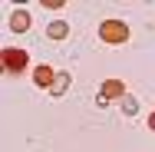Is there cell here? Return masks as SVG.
<instances>
[{
	"mask_svg": "<svg viewBox=\"0 0 155 152\" xmlns=\"http://www.w3.org/2000/svg\"><path fill=\"white\" fill-rule=\"evenodd\" d=\"M99 40L102 43H125L129 40V27H125V20H102V27H99Z\"/></svg>",
	"mask_w": 155,
	"mask_h": 152,
	"instance_id": "obj_1",
	"label": "cell"
},
{
	"mask_svg": "<svg viewBox=\"0 0 155 152\" xmlns=\"http://www.w3.org/2000/svg\"><path fill=\"white\" fill-rule=\"evenodd\" d=\"M0 63H3L7 73H23L27 63H30V56H27V50H3L0 53Z\"/></svg>",
	"mask_w": 155,
	"mask_h": 152,
	"instance_id": "obj_2",
	"label": "cell"
},
{
	"mask_svg": "<svg viewBox=\"0 0 155 152\" xmlns=\"http://www.w3.org/2000/svg\"><path fill=\"white\" fill-rule=\"evenodd\" d=\"M112 99H125V83L122 79H106V83L99 86V103H102V106L112 103Z\"/></svg>",
	"mask_w": 155,
	"mask_h": 152,
	"instance_id": "obj_3",
	"label": "cell"
},
{
	"mask_svg": "<svg viewBox=\"0 0 155 152\" xmlns=\"http://www.w3.org/2000/svg\"><path fill=\"white\" fill-rule=\"evenodd\" d=\"M53 79H56V69H53V66L40 63V66L33 69V83H36V86H53Z\"/></svg>",
	"mask_w": 155,
	"mask_h": 152,
	"instance_id": "obj_4",
	"label": "cell"
},
{
	"mask_svg": "<svg viewBox=\"0 0 155 152\" xmlns=\"http://www.w3.org/2000/svg\"><path fill=\"white\" fill-rule=\"evenodd\" d=\"M10 30H13V33L30 30V13H27V10H17V13L10 17Z\"/></svg>",
	"mask_w": 155,
	"mask_h": 152,
	"instance_id": "obj_5",
	"label": "cell"
},
{
	"mask_svg": "<svg viewBox=\"0 0 155 152\" xmlns=\"http://www.w3.org/2000/svg\"><path fill=\"white\" fill-rule=\"evenodd\" d=\"M66 33H69V23H66V20H53V23L46 27V36H50V40H63Z\"/></svg>",
	"mask_w": 155,
	"mask_h": 152,
	"instance_id": "obj_6",
	"label": "cell"
},
{
	"mask_svg": "<svg viewBox=\"0 0 155 152\" xmlns=\"http://www.w3.org/2000/svg\"><path fill=\"white\" fill-rule=\"evenodd\" d=\"M66 90H69V73H60V69H56V79H53L50 93H53V96H63Z\"/></svg>",
	"mask_w": 155,
	"mask_h": 152,
	"instance_id": "obj_7",
	"label": "cell"
},
{
	"mask_svg": "<svg viewBox=\"0 0 155 152\" xmlns=\"http://www.w3.org/2000/svg\"><path fill=\"white\" fill-rule=\"evenodd\" d=\"M43 7H46V10H60L63 0H43Z\"/></svg>",
	"mask_w": 155,
	"mask_h": 152,
	"instance_id": "obj_8",
	"label": "cell"
},
{
	"mask_svg": "<svg viewBox=\"0 0 155 152\" xmlns=\"http://www.w3.org/2000/svg\"><path fill=\"white\" fill-rule=\"evenodd\" d=\"M149 126H152V129H155V113H152V116H149Z\"/></svg>",
	"mask_w": 155,
	"mask_h": 152,
	"instance_id": "obj_9",
	"label": "cell"
}]
</instances>
